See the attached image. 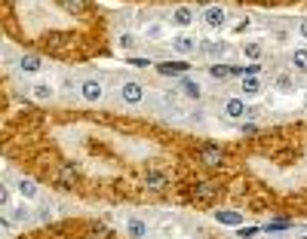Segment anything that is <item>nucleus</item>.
<instances>
[{"label":"nucleus","mask_w":307,"mask_h":239,"mask_svg":"<svg viewBox=\"0 0 307 239\" xmlns=\"http://www.w3.org/2000/svg\"><path fill=\"white\" fill-rule=\"evenodd\" d=\"M80 98L89 101V104H98V101L105 98V86H101L95 77H83V80H80Z\"/></svg>","instance_id":"1"},{"label":"nucleus","mask_w":307,"mask_h":239,"mask_svg":"<svg viewBox=\"0 0 307 239\" xmlns=\"http://www.w3.org/2000/svg\"><path fill=\"white\" fill-rule=\"evenodd\" d=\"M120 101H126V104H141V101H145V86L135 83V80L123 83V86H120Z\"/></svg>","instance_id":"2"},{"label":"nucleus","mask_w":307,"mask_h":239,"mask_svg":"<svg viewBox=\"0 0 307 239\" xmlns=\"http://www.w3.org/2000/svg\"><path fill=\"white\" fill-rule=\"evenodd\" d=\"M203 21L218 31V28H224V21H228V9H224V6H206V9H203Z\"/></svg>","instance_id":"3"},{"label":"nucleus","mask_w":307,"mask_h":239,"mask_svg":"<svg viewBox=\"0 0 307 239\" xmlns=\"http://www.w3.org/2000/svg\"><path fill=\"white\" fill-rule=\"evenodd\" d=\"M194 18H197V15H194L191 6H175V9H172V25H175V28H191Z\"/></svg>","instance_id":"4"},{"label":"nucleus","mask_w":307,"mask_h":239,"mask_svg":"<svg viewBox=\"0 0 307 239\" xmlns=\"http://www.w3.org/2000/svg\"><path fill=\"white\" fill-rule=\"evenodd\" d=\"M172 49L181 52V55H191V52L200 49V43H197L194 37H188V34H178V37H172Z\"/></svg>","instance_id":"5"},{"label":"nucleus","mask_w":307,"mask_h":239,"mask_svg":"<svg viewBox=\"0 0 307 239\" xmlns=\"http://www.w3.org/2000/svg\"><path fill=\"white\" fill-rule=\"evenodd\" d=\"M200 160H203L206 166H221V163H224V150L215 147V144H206V147H200Z\"/></svg>","instance_id":"6"},{"label":"nucleus","mask_w":307,"mask_h":239,"mask_svg":"<svg viewBox=\"0 0 307 239\" xmlns=\"http://www.w3.org/2000/svg\"><path fill=\"white\" fill-rule=\"evenodd\" d=\"M126 233L132 239H148L151 236V227H148V221H141V218H129V221H126Z\"/></svg>","instance_id":"7"},{"label":"nucleus","mask_w":307,"mask_h":239,"mask_svg":"<svg viewBox=\"0 0 307 239\" xmlns=\"http://www.w3.org/2000/svg\"><path fill=\"white\" fill-rule=\"evenodd\" d=\"M18 71H22V74H37V71H43V61H40V55H34V52H25V55L18 58Z\"/></svg>","instance_id":"8"},{"label":"nucleus","mask_w":307,"mask_h":239,"mask_svg":"<svg viewBox=\"0 0 307 239\" xmlns=\"http://www.w3.org/2000/svg\"><path fill=\"white\" fill-rule=\"evenodd\" d=\"M246 111H249V107H246V101H243V98H237V95L224 101V114H228L231 120H243V117H246Z\"/></svg>","instance_id":"9"},{"label":"nucleus","mask_w":307,"mask_h":239,"mask_svg":"<svg viewBox=\"0 0 307 239\" xmlns=\"http://www.w3.org/2000/svg\"><path fill=\"white\" fill-rule=\"evenodd\" d=\"M15 190H18L22 200H37V193H40L37 181H31V178H18V181H15Z\"/></svg>","instance_id":"10"},{"label":"nucleus","mask_w":307,"mask_h":239,"mask_svg":"<svg viewBox=\"0 0 307 239\" xmlns=\"http://www.w3.org/2000/svg\"><path fill=\"white\" fill-rule=\"evenodd\" d=\"M58 181H62L65 187H74V184L80 181V169H77V166H62V169H58Z\"/></svg>","instance_id":"11"},{"label":"nucleus","mask_w":307,"mask_h":239,"mask_svg":"<svg viewBox=\"0 0 307 239\" xmlns=\"http://www.w3.org/2000/svg\"><path fill=\"white\" fill-rule=\"evenodd\" d=\"M178 86H181V92H185L188 98H194V101H197V98L203 95L200 83H197V80H191V77H181V80H178Z\"/></svg>","instance_id":"12"},{"label":"nucleus","mask_w":307,"mask_h":239,"mask_svg":"<svg viewBox=\"0 0 307 239\" xmlns=\"http://www.w3.org/2000/svg\"><path fill=\"white\" fill-rule=\"evenodd\" d=\"M215 221L218 224H224V227H240L243 224V218H240V212H215Z\"/></svg>","instance_id":"13"},{"label":"nucleus","mask_w":307,"mask_h":239,"mask_svg":"<svg viewBox=\"0 0 307 239\" xmlns=\"http://www.w3.org/2000/svg\"><path fill=\"white\" fill-rule=\"evenodd\" d=\"M209 74H212L215 80H228L231 74H243V68H231V64H212V68H209Z\"/></svg>","instance_id":"14"},{"label":"nucleus","mask_w":307,"mask_h":239,"mask_svg":"<svg viewBox=\"0 0 307 239\" xmlns=\"http://www.w3.org/2000/svg\"><path fill=\"white\" fill-rule=\"evenodd\" d=\"M240 89H243V95H258V92H261V80H258V77H243V80H240Z\"/></svg>","instance_id":"15"},{"label":"nucleus","mask_w":307,"mask_h":239,"mask_svg":"<svg viewBox=\"0 0 307 239\" xmlns=\"http://www.w3.org/2000/svg\"><path fill=\"white\" fill-rule=\"evenodd\" d=\"M292 68L295 71H307V46L292 49Z\"/></svg>","instance_id":"16"},{"label":"nucleus","mask_w":307,"mask_h":239,"mask_svg":"<svg viewBox=\"0 0 307 239\" xmlns=\"http://www.w3.org/2000/svg\"><path fill=\"white\" fill-rule=\"evenodd\" d=\"M52 95H55V89H52L49 83H37V86H34V98H37V101H52Z\"/></svg>","instance_id":"17"},{"label":"nucleus","mask_w":307,"mask_h":239,"mask_svg":"<svg viewBox=\"0 0 307 239\" xmlns=\"http://www.w3.org/2000/svg\"><path fill=\"white\" fill-rule=\"evenodd\" d=\"M145 184L160 190V187H166V184H169V178H166L163 172H148V175H145Z\"/></svg>","instance_id":"18"},{"label":"nucleus","mask_w":307,"mask_h":239,"mask_svg":"<svg viewBox=\"0 0 307 239\" xmlns=\"http://www.w3.org/2000/svg\"><path fill=\"white\" fill-rule=\"evenodd\" d=\"M274 86H277V92H295V80H292V74H280Z\"/></svg>","instance_id":"19"},{"label":"nucleus","mask_w":307,"mask_h":239,"mask_svg":"<svg viewBox=\"0 0 307 239\" xmlns=\"http://www.w3.org/2000/svg\"><path fill=\"white\" fill-rule=\"evenodd\" d=\"M212 197H215V184H197V187H194V200H203V203H206V200H212Z\"/></svg>","instance_id":"20"},{"label":"nucleus","mask_w":307,"mask_h":239,"mask_svg":"<svg viewBox=\"0 0 307 239\" xmlns=\"http://www.w3.org/2000/svg\"><path fill=\"white\" fill-rule=\"evenodd\" d=\"M9 218H12L15 224H25V221H31V209H28L25 203H18V206L12 209V215H9Z\"/></svg>","instance_id":"21"},{"label":"nucleus","mask_w":307,"mask_h":239,"mask_svg":"<svg viewBox=\"0 0 307 239\" xmlns=\"http://www.w3.org/2000/svg\"><path fill=\"white\" fill-rule=\"evenodd\" d=\"M243 55H246V58H252V61H255V58H261V55H264V46H261V43H255V40H252V43H246V46H243Z\"/></svg>","instance_id":"22"},{"label":"nucleus","mask_w":307,"mask_h":239,"mask_svg":"<svg viewBox=\"0 0 307 239\" xmlns=\"http://www.w3.org/2000/svg\"><path fill=\"white\" fill-rule=\"evenodd\" d=\"M145 37H148V40H163V37H166V28H163V25H151V28L145 31Z\"/></svg>","instance_id":"23"},{"label":"nucleus","mask_w":307,"mask_h":239,"mask_svg":"<svg viewBox=\"0 0 307 239\" xmlns=\"http://www.w3.org/2000/svg\"><path fill=\"white\" fill-rule=\"evenodd\" d=\"M157 71H160V74H185V71H188V64H181V61H175V64H160Z\"/></svg>","instance_id":"24"},{"label":"nucleus","mask_w":307,"mask_h":239,"mask_svg":"<svg viewBox=\"0 0 307 239\" xmlns=\"http://www.w3.org/2000/svg\"><path fill=\"white\" fill-rule=\"evenodd\" d=\"M261 230H268V233H271V230L280 233V230H289V221H271V224H264Z\"/></svg>","instance_id":"25"},{"label":"nucleus","mask_w":307,"mask_h":239,"mask_svg":"<svg viewBox=\"0 0 307 239\" xmlns=\"http://www.w3.org/2000/svg\"><path fill=\"white\" fill-rule=\"evenodd\" d=\"M65 3V9H71V12H80L83 6H86V0H62Z\"/></svg>","instance_id":"26"},{"label":"nucleus","mask_w":307,"mask_h":239,"mask_svg":"<svg viewBox=\"0 0 307 239\" xmlns=\"http://www.w3.org/2000/svg\"><path fill=\"white\" fill-rule=\"evenodd\" d=\"M120 46H123V49H132V46H135V37H132V34H120Z\"/></svg>","instance_id":"27"},{"label":"nucleus","mask_w":307,"mask_h":239,"mask_svg":"<svg viewBox=\"0 0 307 239\" xmlns=\"http://www.w3.org/2000/svg\"><path fill=\"white\" fill-rule=\"evenodd\" d=\"M52 215H55V212H52V206H43V209L37 212V218H40V221H52Z\"/></svg>","instance_id":"28"},{"label":"nucleus","mask_w":307,"mask_h":239,"mask_svg":"<svg viewBox=\"0 0 307 239\" xmlns=\"http://www.w3.org/2000/svg\"><path fill=\"white\" fill-rule=\"evenodd\" d=\"M258 230H261V227H240L237 233H240V236H243V239H252V236H255V233H258Z\"/></svg>","instance_id":"29"},{"label":"nucleus","mask_w":307,"mask_h":239,"mask_svg":"<svg viewBox=\"0 0 307 239\" xmlns=\"http://www.w3.org/2000/svg\"><path fill=\"white\" fill-rule=\"evenodd\" d=\"M249 28H252V21H249V18H240V21H237V28H234V31H237V34H246V31H249Z\"/></svg>","instance_id":"30"},{"label":"nucleus","mask_w":307,"mask_h":239,"mask_svg":"<svg viewBox=\"0 0 307 239\" xmlns=\"http://www.w3.org/2000/svg\"><path fill=\"white\" fill-rule=\"evenodd\" d=\"M0 203H3V209H12V200H9V187H3V190H0Z\"/></svg>","instance_id":"31"},{"label":"nucleus","mask_w":307,"mask_h":239,"mask_svg":"<svg viewBox=\"0 0 307 239\" xmlns=\"http://www.w3.org/2000/svg\"><path fill=\"white\" fill-rule=\"evenodd\" d=\"M240 129H243L246 135H255V132H258V126H255V123H246V126H240Z\"/></svg>","instance_id":"32"},{"label":"nucleus","mask_w":307,"mask_h":239,"mask_svg":"<svg viewBox=\"0 0 307 239\" xmlns=\"http://www.w3.org/2000/svg\"><path fill=\"white\" fill-rule=\"evenodd\" d=\"M129 64H135V68H148V58H129Z\"/></svg>","instance_id":"33"},{"label":"nucleus","mask_w":307,"mask_h":239,"mask_svg":"<svg viewBox=\"0 0 307 239\" xmlns=\"http://www.w3.org/2000/svg\"><path fill=\"white\" fill-rule=\"evenodd\" d=\"M298 34L307 40V18H301V21H298Z\"/></svg>","instance_id":"34"},{"label":"nucleus","mask_w":307,"mask_h":239,"mask_svg":"<svg viewBox=\"0 0 307 239\" xmlns=\"http://www.w3.org/2000/svg\"><path fill=\"white\" fill-rule=\"evenodd\" d=\"M301 239H307V236H301Z\"/></svg>","instance_id":"35"}]
</instances>
